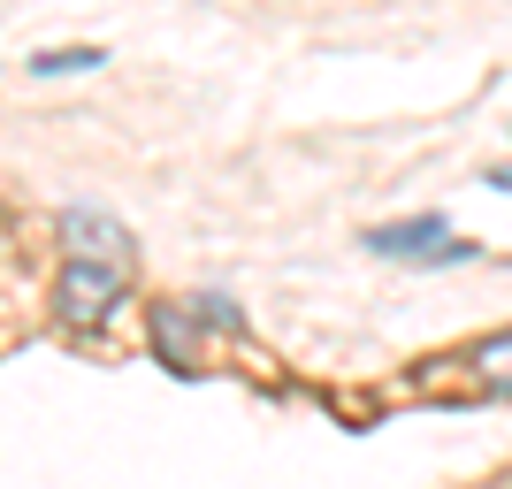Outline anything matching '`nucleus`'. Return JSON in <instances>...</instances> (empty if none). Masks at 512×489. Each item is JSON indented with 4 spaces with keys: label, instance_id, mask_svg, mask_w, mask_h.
<instances>
[{
    "label": "nucleus",
    "instance_id": "nucleus-5",
    "mask_svg": "<svg viewBox=\"0 0 512 489\" xmlns=\"http://www.w3.org/2000/svg\"><path fill=\"white\" fill-rule=\"evenodd\" d=\"M467 390L474 398H512V329H497L467 352Z\"/></svg>",
    "mask_w": 512,
    "mask_h": 489
},
{
    "label": "nucleus",
    "instance_id": "nucleus-1",
    "mask_svg": "<svg viewBox=\"0 0 512 489\" xmlns=\"http://www.w3.org/2000/svg\"><path fill=\"white\" fill-rule=\"evenodd\" d=\"M222 329V337H245V314H237V298L222 291H199L184 306H161L153 314V344H161V360L169 367H199V337Z\"/></svg>",
    "mask_w": 512,
    "mask_h": 489
},
{
    "label": "nucleus",
    "instance_id": "nucleus-3",
    "mask_svg": "<svg viewBox=\"0 0 512 489\" xmlns=\"http://www.w3.org/2000/svg\"><path fill=\"white\" fill-rule=\"evenodd\" d=\"M115 306H123V268H107V260H69L62 268V283H54L62 329H100Z\"/></svg>",
    "mask_w": 512,
    "mask_h": 489
},
{
    "label": "nucleus",
    "instance_id": "nucleus-2",
    "mask_svg": "<svg viewBox=\"0 0 512 489\" xmlns=\"http://www.w3.org/2000/svg\"><path fill=\"white\" fill-rule=\"evenodd\" d=\"M360 245L375 260H421V268H467L474 245L467 237H451L444 214H413V222H375V230H360Z\"/></svg>",
    "mask_w": 512,
    "mask_h": 489
},
{
    "label": "nucleus",
    "instance_id": "nucleus-6",
    "mask_svg": "<svg viewBox=\"0 0 512 489\" xmlns=\"http://www.w3.org/2000/svg\"><path fill=\"white\" fill-rule=\"evenodd\" d=\"M85 69H107V46H46V54H31V77H85Z\"/></svg>",
    "mask_w": 512,
    "mask_h": 489
},
{
    "label": "nucleus",
    "instance_id": "nucleus-7",
    "mask_svg": "<svg viewBox=\"0 0 512 489\" xmlns=\"http://www.w3.org/2000/svg\"><path fill=\"white\" fill-rule=\"evenodd\" d=\"M482 184H490V192H512V161H505V169H490Z\"/></svg>",
    "mask_w": 512,
    "mask_h": 489
},
{
    "label": "nucleus",
    "instance_id": "nucleus-4",
    "mask_svg": "<svg viewBox=\"0 0 512 489\" xmlns=\"http://www.w3.org/2000/svg\"><path fill=\"white\" fill-rule=\"evenodd\" d=\"M62 245L69 260H107V268H130V230L100 207H69L62 214Z\"/></svg>",
    "mask_w": 512,
    "mask_h": 489
}]
</instances>
